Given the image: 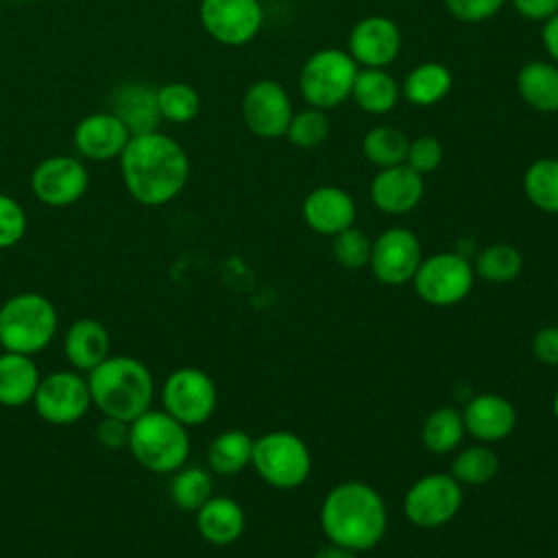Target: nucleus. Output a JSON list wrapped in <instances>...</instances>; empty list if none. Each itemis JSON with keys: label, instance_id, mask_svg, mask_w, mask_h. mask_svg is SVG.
<instances>
[{"label": "nucleus", "instance_id": "1", "mask_svg": "<svg viewBox=\"0 0 558 558\" xmlns=\"http://www.w3.org/2000/svg\"><path fill=\"white\" fill-rule=\"evenodd\" d=\"M118 161L129 196L144 207L168 205L190 179L185 148L159 129L131 135Z\"/></svg>", "mask_w": 558, "mask_h": 558}, {"label": "nucleus", "instance_id": "2", "mask_svg": "<svg viewBox=\"0 0 558 558\" xmlns=\"http://www.w3.org/2000/svg\"><path fill=\"white\" fill-rule=\"evenodd\" d=\"M318 517L327 541L355 554L375 549L388 530L384 497L360 480L336 484L325 495Z\"/></svg>", "mask_w": 558, "mask_h": 558}, {"label": "nucleus", "instance_id": "3", "mask_svg": "<svg viewBox=\"0 0 558 558\" xmlns=\"http://www.w3.org/2000/svg\"><path fill=\"white\" fill-rule=\"evenodd\" d=\"M92 403L109 418L135 421L150 410L155 379L144 362L131 355H109L87 375Z\"/></svg>", "mask_w": 558, "mask_h": 558}, {"label": "nucleus", "instance_id": "4", "mask_svg": "<svg viewBox=\"0 0 558 558\" xmlns=\"http://www.w3.org/2000/svg\"><path fill=\"white\" fill-rule=\"evenodd\" d=\"M126 447L135 462L153 473H174L190 458V434L166 410H146L129 423Z\"/></svg>", "mask_w": 558, "mask_h": 558}, {"label": "nucleus", "instance_id": "5", "mask_svg": "<svg viewBox=\"0 0 558 558\" xmlns=\"http://www.w3.org/2000/svg\"><path fill=\"white\" fill-rule=\"evenodd\" d=\"M57 327V307L44 294L20 292L0 305V344L4 351L35 355L50 344Z\"/></svg>", "mask_w": 558, "mask_h": 558}, {"label": "nucleus", "instance_id": "6", "mask_svg": "<svg viewBox=\"0 0 558 558\" xmlns=\"http://www.w3.org/2000/svg\"><path fill=\"white\" fill-rule=\"evenodd\" d=\"M251 464L264 484L277 490H294L310 480L312 453L299 434L270 429L255 438Z\"/></svg>", "mask_w": 558, "mask_h": 558}, {"label": "nucleus", "instance_id": "7", "mask_svg": "<svg viewBox=\"0 0 558 558\" xmlns=\"http://www.w3.org/2000/svg\"><path fill=\"white\" fill-rule=\"evenodd\" d=\"M360 65L347 50L320 48L314 50L301 65L299 92L307 107L323 111L340 107L351 98L353 81Z\"/></svg>", "mask_w": 558, "mask_h": 558}, {"label": "nucleus", "instance_id": "8", "mask_svg": "<svg viewBox=\"0 0 558 558\" xmlns=\"http://www.w3.org/2000/svg\"><path fill=\"white\" fill-rule=\"evenodd\" d=\"M410 283L427 305L451 307L471 294L475 270L469 257L460 251H436L423 255Z\"/></svg>", "mask_w": 558, "mask_h": 558}, {"label": "nucleus", "instance_id": "9", "mask_svg": "<svg viewBox=\"0 0 558 558\" xmlns=\"http://www.w3.org/2000/svg\"><path fill=\"white\" fill-rule=\"evenodd\" d=\"M462 484L451 473H427L410 484L403 495L405 519L423 530L453 521L462 508Z\"/></svg>", "mask_w": 558, "mask_h": 558}, {"label": "nucleus", "instance_id": "10", "mask_svg": "<svg viewBox=\"0 0 558 558\" xmlns=\"http://www.w3.org/2000/svg\"><path fill=\"white\" fill-rule=\"evenodd\" d=\"M218 403L214 379L196 366L172 371L161 384V405L185 427L201 425L211 418Z\"/></svg>", "mask_w": 558, "mask_h": 558}, {"label": "nucleus", "instance_id": "11", "mask_svg": "<svg viewBox=\"0 0 558 558\" xmlns=\"http://www.w3.org/2000/svg\"><path fill=\"white\" fill-rule=\"evenodd\" d=\"M198 20L214 41L240 48L259 35L264 7L259 0H201Z\"/></svg>", "mask_w": 558, "mask_h": 558}, {"label": "nucleus", "instance_id": "12", "mask_svg": "<svg viewBox=\"0 0 558 558\" xmlns=\"http://www.w3.org/2000/svg\"><path fill=\"white\" fill-rule=\"evenodd\" d=\"M240 113L248 133L262 140H277L286 135L294 109L288 89L279 81L259 78L246 87Z\"/></svg>", "mask_w": 558, "mask_h": 558}, {"label": "nucleus", "instance_id": "13", "mask_svg": "<svg viewBox=\"0 0 558 558\" xmlns=\"http://www.w3.org/2000/svg\"><path fill=\"white\" fill-rule=\"evenodd\" d=\"M33 403L46 423H76L92 405L87 377H83L78 371H54L39 379Z\"/></svg>", "mask_w": 558, "mask_h": 558}, {"label": "nucleus", "instance_id": "14", "mask_svg": "<svg viewBox=\"0 0 558 558\" xmlns=\"http://www.w3.org/2000/svg\"><path fill=\"white\" fill-rule=\"evenodd\" d=\"M87 187L89 172L81 157L50 155L31 172V192L48 207H70L85 196Z\"/></svg>", "mask_w": 558, "mask_h": 558}, {"label": "nucleus", "instance_id": "15", "mask_svg": "<svg viewBox=\"0 0 558 558\" xmlns=\"http://www.w3.org/2000/svg\"><path fill=\"white\" fill-rule=\"evenodd\" d=\"M421 259L423 246L416 233L408 227H388L373 240L368 268L384 286H405L412 281Z\"/></svg>", "mask_w": 558, "mask_h": 558}, {"label": "nucleus", "instance_id": "16", "mask_svg": "<svg viewBox=\"0 0 558 558\" xmlns=\"http://www.w3.org/2000/svg\"><path fill=\"white\" fill-rule=\"evenodd\" d=\"M401 28L388 15L360 17L347 37V52L360 68H388L401 52Z\"/></svg>", "mask_w": 558, "mask_h": 558}, {"label": "nucleus", "instance_id": "17", "mask_svg": "<svg viewBox=\"0 0 558 558\" xmlns=\"http://www.w3.org/2000/svg\"><path fill=\"white\" fill-rule=\"evenodd\" d=\"M131 140L126 124L109 109L83 116L72 133L74 148L81 159L111 161L122 155Z\"/></svg>", "mask_w": 558, "mask_h": 558}, {"label": "nucleus", "instance_id": "18", "mask_svg": "<svg viewBox=\"0 0 558 558\" xmlns=\"http://www.w3.org/2000/svg\"><path fill=\"white\" fill-rule=\"evenodd\" d=\"M371 203L388 216H403L418 207L425 196V179L408 163L379 168L368 185Z\"/></svg>", "mask_w": 558, "mask_h": 558}, {"label": "nucleus", "instance_id": "19", "mask_svg": "<svg viewBox=\"0 0 558 558\" xmlns=\"http://www.w3.org/2000/svg\"><path fill=\"white\" fill-rule=\"evenodd\" d=\"M301 216L314 233L333 238L355 225L357 207L347 190L338 185H318L303 198Z\"/></svg>", "mask_w": 558, "mask_h": 558}, {"label": "nucleus", "instance_id": "20", "mask_svg": "<svg viewBox=\"0 0 558 558\" xmlns=\"http://www.w3.org/2000/svg\"><path fill=\"white\" fill-rule=\"evenodd\" d=\"M462 412L464 429L477 442L493 445L508 438L517 427V408L510 399L497 392L473 395Z\"/></svg>", "mask_w": 558, "mask_h": 558}, {"label": "nucleus", "instance_id": "21", "mask_svg": "<svg viewBox=\"0 0 558 558\" xmlns=\"http://www.w3.org/2000/svg\"><path fill=\"white\" fill-rule=\"evenodd\" d=\"M246 527V517L242 506L227 495H211L196 510V530L211 545L235 543Z\"/></svg>", "mask_w": 558, "mask_h": 558}, {"label": "nucleus", "instance_id": "22", "mask_svg": "<svg viewBox=\"0 0 558 558\" xmlns=\"http://www.w3.org/2000/svg\"><path fill=\"white\" fill-rule=\"evenodd\" d=\"M111 111L126 124L131 135L157 131V87L146 83H122L111 98Z\"/></svg>", "mask_w": 558, "mask_h": 558}, {"label": "nucleus", "instance_id": "23", "mask_svg": "<svg viewBox=\"0 0 558 558\" xmlns=\"http://www.w3.org/2000/svg\"><path fill=\"white\" fill-rule=\"evenodd\" d=\"M63 353L76 371L89 373L109 357V331L96 318H76L63 336Z\"/></svg>", "mask_w": 558, "mask_h": 558}, {"label": "nucleus", "instance_id": "24", "mask_svg": "<svg viewBox=\"0 0 558 558\" xmlns=\"http://www.w3.org/2000/svg\"><path fill=\"white\" fill-rule=\"evenodd\" d=\"M521 100L538 113L558 111V65L549 59H532L517 72Z\"/></svg>", "mask_w": 558, "mask_h": 558}, {"label": "nucleus", "instance_id": "25", "mask_svg": "<svg viewBox=\"0 0 558 558\" xmlns=\"http://www.w3.org/2000/svg\"><path fill=\"white\" fill-rule=\"evenodd\" d=\"M351 98L364 113L386 116L397 107L401 85L386 68H360L353 81Z\"/></svg>", "mask_w": 558, "mask_h": 558}, {"label": "nucleus", "instance_id": "26", "mask_svg": "<svg viewBox=\"0 0 558 558\" xmlns=\"http://www.w3.org/2000/svg\"><path fill=\"white\" fill-rule=\"evenodd\" d=\"M39 379V368L31 355L15 351L0 353V405L20 408L33 401Z\"/></svg>", "mask_w": 558, "mask_h": 558}, {"label": "nucleus", "instance_id": "27", "mask_svg": "<svg viewBox=\"0 0 558 558\" xmlns=\"http://www.w3.org/2000/svg\"><path fill=\"white\" fill-rule=\"evenodd\" d=\"M451 87L453 74L445 63L423 61L405 74L401 83V96L414 107H432L447 98Z\"/></svg>", "mask_w": 558, "mask_h": 558}, {"label": "nucleus", "instance_id": "28", "mask_svg": "<svg viewBox=\"0 0 558 558\" xmlns=\"http://www.w3.org/2000/svg\"><path fill=\"white\" fill-rule=\"evenodd\" d=\"M255 438L244 429H225L207 447L209 469L218 475H235L251 464Z\"/></svg>", "mask_w": 558, "mask_h": 558}, {"label": "nucleus", "instance_id": "29", "mask_svg": "<svg viewBox=\"0 0 558 558\" xmlns=\"http://www.w3.org/2000/svg\"><path fill=\"white\" fill-rule=\"evenodd\" d=\"M464 434L466 429H464L462 412L451 405H440L432 410L421 425V442L427 451L436 456L458 451Z\"/></svg>", "mask_w": 558, "mask_h": 558}, {"label": "nucleus", "instance_id": "30", "mask_svg": "<svg viewBox=\"0 0 558 558\" xmlns=\"http://www.w3.org/2000/svg\"><path fill=\"white\" fill-rule=\"evenodd\" d=\"M523 194L543 214H558V157H538L523 172Z\"/></svg>", "mask_w": 558, "mask_h": 558}, {"label": "nucleus", "instance_id": "31", "mask_svg": "<svg viewBox=\"0 0 558 558\" xmlns=\"http://www.w3.org/2000/svg\"><path fill=\"white\" fill-rule=\"evenodd\" d=\"M475 277L490 283L514 281L523 270V255L508 242H493L477 251L473 262Z\"/></svg>", "mask_w": 558, "mask_h": 558}, {"label": "nucleus", "instance_id": "32", "mask_svg": "<svg viewBox=\"0 0 558 558\" xmlns=\"http://www.w3.org/2000/svg\"><path fill=\"white\" fill-rule=\"evenodd\" d=\"M410 140L408 135L390 124H377L371 126L362 137V153L368 163H373L377 170L405 163Z\"/></svg>", "mask_w": 558, "mask_h": 558}, {"label": "nucleus", "instance_id": "33", "mask_svg": "<svg viewBox=\"0 0 558 558\" xmlns=\"http://www.w3.org/2000/svg\"><path fill=\"white\" fill-rule=\"evenodd\" d=\"M499 473V456L490 445L477 442L458 449L451 462V475L462 486H484Z\"/></svg>", "mask_w": 558, "mask_h": 558}, {"label": "nucleus", "instance_id": "34", "mask_svg": "<svg viewBox=\"0 0 558 558\" xmlns=\"http://www.w3.org/2000/svg\"><path fill=\"white\" fill-rule=\"evenodd\" d=\"M159 118L170 124H187L201 111V96L196 87L183 81H170L157 87Z\"/></svg>", "mask_w": 558, "mask_h": 558}, {"label": "nucleus", "instance_id": "35", "mask_svg": "<svg viewBox=\"0 0 558 558\" xmlns=\"http://www.w3.org/2000/svg\"><path fill=\"white\" fill-rule=\"evenodd\" d=\"M214 493L211 475L203 466H181L170 482V499L177 508L196 512Z\"/></svg>", "mask_w": 558, "mask_h": 558}, {"label": "nucleus", "instance_id": "36", "mask_svg": "<svg viewBox=\"0 0 558 558\" xmlns=\"http://www.w3.org/2000/svg\"><path fill=\"white\" fill-rule=\"evenodd\" d=\"M329 118L327 111L316 107H305L292 113V120L286 129V140L296 148H318L329 137Z\"/></svg>", "mask_w": 558, "mask_h": 558}, {"label": "nucleus", "instance_id": "37", "mask_svg": "<svg viewBox=\"0 0 558 558\" xmlns=\"http://www.w3.org/2000/svg\"><path fill=\"white\" fill-rule=\"evenodd\" d=\"M371 248L373 240L364 229L355 225L331 238V255L336 264H340L347 270L366 268L371 262Z\"/></svg>", "mask_w": 558, "mask_h": 558}, {"label": "nucleus", "instance_id": "38", "mask_svg": "<svg viewBox=\"0 0 558 558\" xmlns=\"http://www.w3.org/2000/svg\"><path fill=\"white\" fill-rule=\"evenodd\" d=\"M442 159H445V148H442L440 140L434 137V135L414 137L410 142L408 155H405V163L423 177L438 170Z\"/></svg>", "mask_w": 558, "mask_h": 558}, {"label": "nucleus", "instance_id": "39", "mask_svg": "<svg viewBox=\"0 0 558 558\" xmlns=\"http://www.w3.org/2000/svg\"><path fill=\"white\" fill-rule=\"evenodd\" d=\"M26 227L24 207L13 196L0 192V248L15 246L24 238Z\"/></svg>", "mask_w": 558, "mask_h": 558}, {"label": "nucleus", "instance_id": "40", "mask_svg": "<svg viewBox=\"0 0 558 558\" xmlns=\"http://www.w3.org/2000/svg\"><path fill=\"white\" fill-rule=\"evenodd\" d=\"M447 13L462 24H480L493 20L508 0H442Z\"/></svg>", "mask_w": 558, "mask_h": 558}, {"label": "nucleus", "instance_id": "41", "mask_svg": "<svg viewBox=\"0 0 558 558\" xmlns=\"http://www.w3.org/2000/svg\"><path fill=\"white\" fill-rule=\"evenodd\" d=\"M532 355L545 366H558V325H545L530 340Z\"/></svg>", "mask_w": 558, "mask_h": 558}, {"label": "nucleus", "instance_id": "42", "mask_svg": "<svg viewBox=\"0 0 558 558\" xmlns=\"http://www.w3.org/2000/svg\"><path fill=\"white\" fill-rule=\"evenodd\" d=\"M96 440L107 449L124 447L129 440V423L105 416V421L96 425Z\"/></svg>", "mask_w": 558, "mask_h": 558}, {"label": "nucleus", "instance_id": "43", "mask_svg": "<svg viewBox=\"0 0 558 558\" xmlns=\"http://www.w3.org/2000/svg\"><path fill=\"white\" fill-rule=\"evenodd\" d=\"M512 9L527 22H547L558 13V0H508Z\"/></svg>", "mask_w": 558, "mask_h": 558}, {"label": "nucleus", "instance_id": "44", "mask_svg": "<svg viewBox=\"0 0 558 558\" xmlns=\"http://www.w3.org/2000/svg\"><path fill=\"white\" fill-rule=\"evenodd\" d=\"M541 41H543L545 52L549 54V61H554L558 65V13L551 15L547 22H543Z\"/></svg>", "mask_w": 558, "mask_h": 558}, {"label": "nucleus", "instance_id": "45", "mask_svg": "<svg viewBox=\"0 0 558 558\" xmlns=\"http://www.w3.org/2000/svg\"><path fill=\"white\" fill-rule=\"evenodd\" d=\"M312 558H357V554L351 551V549H347V547H342V545L327 543V545L318 547Z\"/></svg>", "mask_w": 558, "mask_h": 558}, {"label": "nucleus", "instance_id": "46", "mask_svg": "<svg viewBox=\"0 0 558 558\" xmlns=\"http://www.w3.org/2000/svg\"><path fill=\"white\" fill-rule=\"evenodd\" d=\"M551 414H554V418L558 421V390L554 392V399H551Z\"/></svg>", "mask_w": 558, "mask_h": 558}, {"label": "nucleus", "instance_id": "47", "mask_svg": "<svg viewBox=\"0 0 558 558\" xmlns=\"http://www.w3.org/2000/svg\"><path fill=\"white\" fill-rule=\"evenodd\" d=\"M0 353H2V344H0Z\"/></svg>", "mask_w": 558, "mask_h": 558}]
</instances>
